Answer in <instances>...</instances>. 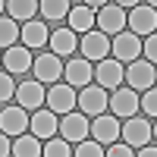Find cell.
<instances>
[{
	"instance_id": "33",
	"label": "cell",
	"mask_w": 157,
	"mask_h": 157,
	"mask_svg": "<svg viewBox=\"0 0 157 157\" xmlns=\"http://www.w3.org/2000/svg\"><path fill=\"white\" fill-rule=\"evenodd\" d=\"M135 157H157V151H154V145H145V148H141Z\"/></svg>"
},
{
	"instance_id": "16",
	"label": "cell",
	"mask_w": 157,
	"mask_h": 157,
	"mask_svg": "<svg viewBox=\"0 0 157 157\" xmlns=\"http://www.w3.org/2000/svg\"><path fill=\"white\" fill-rule=\"evenodd\" d=\"M63 75H66L69 88H85L91 78H94V69H91V63H88V60L75 57V60H69L66 66H63Z\"/></svg>"
},
{
	"instance_id": "10",
	"label": "cell",
	"mask_w": 157,
	"mask_h": 157,
	"mask_svg": "<svg viewBox=\"0 0 157 157\" xmlns=\"http://www.w3.org/2000/svg\"><path fill=\"white\" fill-rule=\"evenodd\" d=\"M25 126H29V113H25L22 107H6L3 113H0V132H3L6 138L25 135Z\"/></svg>"
},
{
	"instance_id": "29",
	"label": "cell",
	"mask_w": 157,
	"mask_h": 157,
	"mask_svg": "<svg viewBox=\"0 0 157 157\" xmlns=\"http://www.w3.org/2000/svg\"><path fill=\"white\" fill-rule=\"evenodd\" d=\"M141 54H145V57H148V63L154 66V60H157V38H154V35H148L145 41H141Z\"/></svg>"
},
{
	"instance_id": "20",
	"label": "cell",
	"mask_w": 157,
	"mask_h": 157,
	"mask_svg": "<svg viewBox=\"0 0 157 157\" xmlns=\"http://www.w3.org/2000/svg\"><path fill=\"white\" fill-rule=\"evenodd\" d=\"M50 50H54V57H69L75 54V32L69 29H57V32H50Z\"/></svg>"
},
{
	"instance_id": "25",
	"label": "cell",
	"mask_w": 157,
	"mask_h": 157,
	"mask_svg": "<svg viewBox=\"0 0 157 157\" xmlns=\"http://www.w3.org/2000/svg\"><path fill=\"white\" fill-rule=\"evenodd\" d=\"M41 157H72V148L63 138H47L41 145Z\"/></svg>"
},
{
	"instance_id": "5",
	"label": "cell",
	"mask_w": 157,
	"mask_h": 157,
	"mask_svg": "<svg viewBox=\"0 0 157 157\" xmlns=\"http://www.w3.org/2000/svg\"><path fill=\"white\" fill-rule=\"evenodd\" d=\"M88 132H91V141H98V145H113V141L120 138V120L101 113V116H94V123L88 126Z\"/></svg>"
},
{
	"instance_id": "8",
	"label": "cell",
	"mask_w": 157,
	"mask_h": 157,
	"mask_svg": "<svg viewBox=\"0 0 157 157\" xmlns=\"http://www.w3.org/2000/svg\"><path fill=\"white\" fill-rule=\"evenodd\" d=\"M98 25H101V35H120L126 29V10H120L116 3H104L98 10Z\"/></svg>"
},
{
	"instance_id": "28",
	"label": "cell",
	"mask_w": 157,
	"mask_h": 157,
	"mask_svg": "<svg viewBox=\"0 0 157 157\" xmlns=\"http://www.w3.org/2000/svg\"><path fill=\"white\" fill-rule=\"evenodd\" d=\"M75 157H104V151H101V145L98 141H78L75 145Z\"/></svg>"
},
{
	"instance_id": "26",
	"label": "cell",
	"mask_w": 157,
	"mask_h": 157,
	"mask_svg": "<svg viewBox=\"0 0 157 157\" xmlns=\"http://www.w3.org/2000/svg\"><path fill=\"white\" fill-rule=\"evenodd\" d=\"M16 41H19L16 22H13V19H0V47L10 50V47H16Z\"/></svg>"
},
{
	"instance_id": "34",
	"label": "cell",
	"mask_w": 157,
	"mask_h": 157,
	"mask_svg": "<svg viewBox=\"0 0 157 157\" xmlns=\"http://www.w3.org/2000/svg\"><path fill=\"white\" fill-rule=\"evenodd\" d=\"M3 10H6V3H0V13H3Z\"/></svg>"
},
{
	"instance_id": "22",
	"label": "cell",
	"mask_w": 157,
	"mask_h": 157,
	"mask_svg": "<svg viewBox=\"0 0 157 157\" xmlns=\"http://www.w3.org/2000/svg\"><path fill=\"white\" fill-rule=\"evenodd\" d=\"M6 13H10L13 22H32V16L38 13V3H35V0H10Z\"/></svg>"
},
{
	"instance_id": "23",
	"label": "cell",
	"mask_w": 157,
	"mask_h": 157,
	"mask_svg": "<svg viewBox=\"0 0 157 157\" xmlns=\"http://www.w3.org/2000/svg\"><path fill=\"white\" fill-rule=\"evenodd\" d=\"M13 157H41V138L35 135H19L13 141Z\"/></svg>"
},
{
	"instance_id": "32",
	"label": "cell",
	"mask_w": 157,
	"mask_h": 157,
	"mask_svg": "<svg viewBox=\"0 0 157 157\" xmlns=\"http://www.w3.org/2000/svg\"><path fill=\"white\" fill-rule=\"evenodd\" d=\"M10 151H13V141L0 132V157H10Z\"/></svg>"
},
{
	"instance_id": "12",
	"label": "cell",
	"mask_w": 157,
	"mask_h": 157,
	"mask_svg": "<svg viewBox=\"0 0 157 157\" xmlns=\"http://www.w3.org/2000/svg\"><path fill=\"white\" fill-rule=\"evenodd\" d=\"M154 66L148 60H135V63H129V69H126V82L132 85L135 91H148V88H154Z\"/></svg>"
},
{
	"instance_id": "18",
	"label": "cell",
	"mask_w": 157,
	"mask_h": 157,
	"mask_svg": "<svg viewBox=\"0 0 157 157\" xmlns=\"http://www.w3.org/2000/svg\"><path fill=\"white\" fill-rule=\"evenodd\" d=\"M19 38H22V47L25 50H32V47H44L47 44V38H50V32H47V25L44 22H25V29L19 32Z\"/></svg>"
},
{
	"instance_id": "13",
	"label": "cell",
	"mask_w": 157,
	"mask_h": 157,
	"mask_svg": "<svg viewBox=\"0 0 157 157\" xmlns=\"http://www.w3.org/2000/svg\"><path fill=\"white\" fill-rule=\"evenodd\" d=\"M32 69H35V82H57L63 75V63L54 54H41L32 60Z\"/></svg>"
},
{
	"instance_id": "27",
	"label": "cell",
	"mask_w": 157,
	"mask_h": 157,
	"mask_svg": "<svg viewBox=\"0 0 157 157\" xmlns=\"http://www.w3.org/2000/svg\"><path fill=\"white\" fill-rule=\"evenodd\" d=\"M138 110H145V116H151V123H154V113H157V91L154 88L145 91V98L138 101Z\"/></svg>"
},
{
	"instance_id": "9",
	"label": "cell",
	"mask_w": 157,
	"mask_h": 157,
	"mask_svg": "<svg viewBox=\"0 0 157 157\" xmlns=\"http://www.w3.org/2000/svg\"><path fill=\"white\" fill-rule=\"evenodd\" d=\"M107 107L113 110L110 116H116V120H129V116H135V110H138V98H135L132 88H116L113 98L107 101Z\"/></svg>"
},
{
	"instance_id": "17",
	"label": "cell",
	"mask_w": 157,
	"mask_h": 157,
	"mask_svg": "<svg viewBox=\"0 0 157 157\" xmlns=\"http://www.w3.org/2000/svg\"><path fill=\"white\" fill-rule=\"evenodd\" d=\"M44 85L41 82H22L19 88H16V101H19V107L29 113V110H38L44 104Z\"/></svg>"
},
{
	"instance_id": "1",
	"label": "cell",
	"mask_w": 157,
	"mask_h": 157,
	"mask_svg": "<svg viewBox=\"0 0 157 157\" xmlns=\"http://www.w3.org/2000/svg\"><path fill=\"white\" fill-rule=\"evenodd\" d=\"M120 135L126 138L123 145L129 148H145V145H154V123L145 120V116H129L126 126H120Z\"/></svg>"
},
{
	"instance_id": "7",
	"label": "cell",
	"mask_w": 157,
	"mask_h": 157,
	"mask_svg": "<svg viewBox=\"0 0 157 157\" xmlns=\"http://www.w3.org/2000/svg\"><path fill=\"white\" fill-rule=\"evenodd\" d=\"M110 50L116 54V63H135L138 60V54H141V38H135L132 32H120L110 41Z\"/></svg>"
},
{
	"instance_id": "3",
	"label": "cell",
	"mask_w": 157,
	"mask_h": 157,
	"mask_svg": "<svg viewBox=\"0 0 157 157\" xmlns=\"http://www.w3.org/2000/svg\"><path fill=\"white\" fill-rule=\"evenodd\" d=\"M44 101L50 104V113H60V116H66V113H72V107H75V88H69L66 82H60V85H50V91L44 94Z\"/></svg>"
},
{
	"instance_id": "14",
	"label": "cell",
	"mask_w": 157,
	"mask_h": 157,
	"mask_svg": "<svg viewBox=\"0 0 157 157\" xmlns=\"http://www.w3.org/2000/svg\"><path fill=\"white\" fill-rule=\"evenodd\" d=\"M94 78H98V88L116 91L120 82H123V63H116V60H101L98 69H94Z\"/></svg>"
},
{
	"instance_id": "19",
	"label": "cell",
	"mask_w": 157,
	"mask_h": 157,
	"mask_svg": "<svg viewBox=\"0 0 157 157\" xmlns=\"http://www.w3.org/2000/svg\"><path fill=\"white\" fill-rule=\"evenodd\" d=\"M3 66H6V72H29L32 69V54L16 44V47L3 50Z\"/></svg>"
},
{
	"instance_id": "30",
	"label": "cell",
	"mask_w": 157,
	"mask_h": 157,
	"mask_svg": "<svg viewBox=\"0 0 157 157\" xmlns=\"http://www.w3.org/2000/svg\"><path fill=\"white\" fill-rule=\"evenodd\" d=\"M13 94H16V85H13V78L6 72H0V101H10Z\"/></svg>"
},
{
	"instance_id": "35",
	"label": "cell",
	"mask_w": 157,
	"mask_h": 157,
	"mask_svg": "<svg viewBox=\"0 0 157 157\" xmlns=\"http://www.w3.org/2000/svg\"><path fill=\"white\" fill-rule=\"evenodd\" d=\"M0 63H3V57H0Z\"/></svg>"
},
{
	"instance_id": "21",
	"label": "cell",
	"mask_w": 157,
	"mask_h": 157,
	"mask_svg": "<svg viewBox=\"0 0 157 157\" xmlns=\"http://www.w3.org/2000/svg\"><path fill=\"white\" fill-rule=\"evenodd\" d=\"M69 32H91V25H94V13H91L85 3H75L72 10H69Z\"/></svg>"
},
{
	"instance_id": "6",
	"label": "cell",
	"mask_w": 157,
	"mask_h": 157,
	"mask_svg": "<svg viewBox=\"0 0 157 157\" xmlns=\"http://www.w3.org/2000/svg\"><path fill=\"white\" fill-rule=\"evenodd\" d=\"M78 107H82L85 116H101L104 110H107V91L98 88V85H85L82 91H78Z\"/></svg>"
},
{
	"instance_id": "2",
	"label": "cell",
	"mask_w": 157,
	"mask_h": 157,
	"mask_svg": "<svg viewBox=\"0 0 157 157\" xmlns=\"http://www.w3.org/2000/svg\"><path fill=\"white\" fill-rule=\"evenodd\" d=\"M154 25H157V13H154V3H138L132 13H129V29H132L135 38L141 35H154Z\"/></svg>"
},
{
	"instance_id": "24",
	"label": "cell",
	"mask_w": 157,
	"mask_h": 157,
	"mask_svg": "<svg viewBox=\"0 0 157 157\" xmlns=\"http://www.w3.org/2000/svg\"><path fill=\"white\" fill-rule=\"evenodd\" d=\"M38 10H41V16L47 22H60V19L69 16L72 3H66V0H44V3H38Z\"/></svg>"
},
{
	"instance_id": "15",
	"label": "cell",
	"mask_w": 157,
	"mask_h": 157,
	"mask_svg": "<svg viewBox=\"0 0 157 157\" xmlns=\"http://www.w3.org/2000/svg\"><path fill=\"white\" fill-rule=\"evenodd\" d=\"M57 126H60V123H57V113H50L47 107H44V110H35V113L29 116V129H32L35 138H44V141L54 138Z\"/></svg>"
},
{
	"instance_id": "4",
	"label": "cell",
	"mask_w": 157,
	"mask_h": 157,
	"mask_svg": "<svg viewBox=\"0 0 157 157\" xmlns=\"http://www.w3.org/2000/svg\"><path fill=\"white\" fill-rule=\"evenodd\" d=\"M88 126H91V123H88L85 113H66V116L60 120L57 132H63V141H69V145L75 141V145H78V141L88 138Z\"/></svg>"
},
{
	"instance_id": "11",
	"label": "cell",
	"mask_w": 157,
	"mask_h": 157,
	"mask_svg": "<svg viewBox=\"0 0 157 157\" xmlns=\"http://www.w3.org/2000/svg\"><path fill=\"white\" fill-rule=\"evenodd\" d=\"M78 47H82V60L101 63L104 57H107V50H110V41H107V35H101V32H88V35H82Z\"/></svg>"
},
{
	"instance_id": "31",
	"label": "cell",
	"mask_w": 157,
	"mask_h": 157,
	"mask_svg": "<svg viewBox=\"0 0 157 157\" xmlns=\"http://www.w3.org/2000/svg\"><path fill=\"white\" fill-rule=\"evenodd\" d=\"M104 157H135V154H132V148H129V145H120V141H113L110 151L104 154Z\"/></svg>"
}]
</instances>
